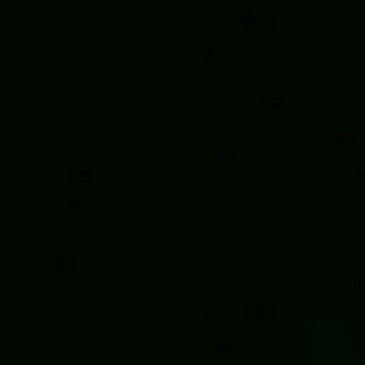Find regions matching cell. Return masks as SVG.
<instances>
[{"label":"cell","mask_w":365,"mask_h":365,"mask_svg":"<svg viewBox=\"0 0 365 365\" xmlns=\"http://www.w3.org/2000/svg\"><path fill=\"white\" fill-rule=\"evenodd\" d=\"M315 365H351V358H315Z\"/></svg>","instance_id":"6da1fadb"}]
</instances>
